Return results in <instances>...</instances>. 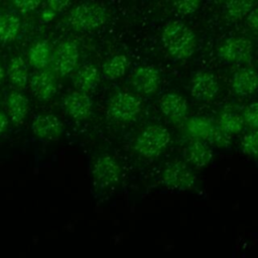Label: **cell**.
Wrapping results in <instances>:
<instances>
[{
    "instance_id": "cell-1",
    "label": "cell",
    "mask_w": 258,
    "mask_h": 258,
    "mask_svg": "<svg viewBox=\"0 0 258 258\" xmlns=\"http://www.w3.org/2000/svg\"><path fill=\"white\" fill-rule=\"evenodd\" d=\"M162 43L167 52L176 59L189 57L196 49V36L181 21L168 22L162 31Z\"/></svg>"
},
{
    "instance_id": "cell-2",
    "label": "cell",
    "mask_w": 258,
    "mask_h": 258,
    "mask_svg": "<svg viewBox=\"0 0 258 258\" xmlns=\"http://www.w3.org/2000/svg\"><path fill=\"white\" fill-rule=\"evenodd\" d=\"M106 7L97 2H85L76 6L69 15L68 21L78 30H93L107 21Z\"/></svg>"
},
{
    "instance_id": "cell-3",
    "label": "cell",
    "mask_w": 258,
    "mask_h": 258,
    "mask_svg": "<svg viewBox=\"0 0 258 258\" xmlns=\"http://www.w3.org/2000/svg\"><path fill=\"white\" fill-rule=\"evenodd\" d=\"M170 134L161 125H150L145 127L135 141L136 151L147 158L158 156L168 145Z\"/></svg>"
},
{
    "instance_id": "cell-4",
    "label": "cell",
    "mask_w": 258,
    "mask_h": 258,
    "mask_svg": "<svg viewBox=\"0 0 258 258\" xmlns=\"http://www.w3.org/2000/svg\"><path fill=\"white\" fill-rule=\"evenodd\" d=\"M142 103L138 97L128 92L115 94L108 103L109 115L118 121L134 120L141 112Z\"/></svg>"
},
{
    "instance_id": "cell-5",
    "label": "cell",
    "mask_w": 258,
    "mask_h": 258,
    "mask_svg": "<svg viewBox=\"0 0 258 258\" xmlns=\"http://www.w3.org/2000/svg\"><path fill=\"white\" fill-rule=\"evenodd\" d=\"M253 44L244 36H234L225 40L219 47V55L228 62H246L252 57Z\"/></svg>"
},
{
    "instance_id": "cell-6",
    "label": "cell",
    "mask_w": 258,
    "mask_h": 258,
    "mask_svg": "<svg viewBox=\"0 0 258 258\" xmlns=\"http://www.w3.org/2000/svg\"><path fill=\"white\" fill-rule=\"evenodd\" d=\"M162 182L169 188L186 190L196 184V176L192 171L181 162L169 163L162 171Z\"/></svg>"
},
{
    "instance_id": "cell-7",
    "label": "cell",
    "mask_w": 258,
    "mask_h": 258,
    "mask_svg": "<svg viewBox=\"0 0 258 258\" xmlns=\"http://www.w3.org/2000/svg\"><path fill=\"white\" fill-rule=\"evenodd\" d=\"M93 177L101 187H107L119 181L121 168L115 158L108 154L99 156L93 165Z\"/></svg>"
},
{
    "instance_id": "cell-8",
    "label": "cell",
    "mask_w": 258,
    "mask_h": 258,
    "mask_svg": "<svg viewBox=\"0 0 258 258\" xmlns=\"http://www.w3.org/2000/svg\"><path fill=\"white\" fill-rule=\"evenodd\" d=\"M219 92V84L212 73L206 71L197 72L190 81L191 96L199 101H210Z\"/></svg>"
},
{
    "instance_id": "cell-9",
    "label": "cell",
    "mask_w": 258,
    "mask_h": 258,
    "mask_svg": "<svg viewBox=\"0 0 258 258\" xmlns=\"http://www.w3.org/2000/svg\"><path fill=\"white\" fill-rule=\"evenodd\" d=\"M79 48L73 40L60 42L54 53V69L60 76L72 73L79 61Z\"/></svg>"
},
{
    "instance_id": "cell-10",
    "label": "cell",
    "mask_w": 258,
    "mask_h": 258,
    "mask_svg": "<svg viewBox=\"0 0 258 258\" xmlns=\"http://www.w3.org/2000/svg\"><path fill=\"white\" fill-rule=\"evenodd\" d=\"M160 77L156 69L150 66H142L135 70L131 77V84L141 94H152L159 87Z\"/></svg>"
},
{
    "instance_id": "cell-11",
    "label": "cell",
    "mask_w": 258,
    "mask_h": 258,
    "mask_svg": "<svg viewBox=\"0 0 258 258\" xmlns=\"http://www.w3.org/2000/svg\"><path fill=\"white\" fill-rule=\"evenodd\" d=\"M33 134L45 140H55L57 139L62 131L63 125L61 121L52 114H44L37 116L32 122Z\"/></svg>"
},
{
    "instance_id": "cell-12",
    "label": "cell",
    "mask_w": 258,
    "mask_h": 258,
    "mask_svg": "<svg viewBox=\"0 0 258 258\" xmlns=\"http://www.w3.org/2000/svg\"><path fill=\"white\" fill-rule=\"evenodd\" d=\"M92 101L89 96L81 91L69 94L63 100V108L68 115L75 120L87 119L92 113Z\"/></svg>"
},
{
    "instance_id": "cell-13",
    "label": "cell",
    "mask_w": 258,
    "mask_h": 258,
    "mask_svg": "<svg viewBox=\"0 0 258 258\" xmlns=\"http://www.w3.org/2000/svg\"><path fill=\"white\" fill-rule=\"evenodd\" d=\"M159 107L165 117L175 122L182 120L188 111L186 100L176 93L164 94L159 100Z\"/></svg>"
},
{
    "instance_id": "cell-14",
    "label": "cell",
    "mask_w": 258,
    "mask_h": 258,
    "mask_svg": "<svg viewBox=\"0 0 258 258\" xmlns=\"http://www.w3.org/2000/svg\"><path fill=\"white\" fill-rule=\"evenodd\" d=\"M232 89L242 97L252 95L258 89V73L251 68L238 70L232 80Z\"/></svg>"
},
{
    "instance_id": "cell-15",
    "label": "cell",
    "mask_w": 258,
    "mask_h": 258,
    "mask_svg": "<svg viewBox=\"0 0 258 258\" xmlns=\"http://www.w3.org/2000/svg\"><path fill=\"white\" fill-rule=\"evenodd\" d=\"M30 89L39 100L46 101L56 92V83L54 78L47 72H38L34 74L29 82Z\"/></svg>"
},
{
    "instance_id": "cell-16",
    "label": "cell",
    "mask_w": 258,
    "mask_h": 258,
    "mask_svg": "<svg viewBox=\"0 0 258 258\" xmlns=\"http://www.w3.org/2000/svg\"><path fill=\"white\" fill-rule=\"evenodd\" d=\"M28 101L18 91H11L7 97V112L14 124H21L28 113Z\"/></svg>"
},
{
    "instance_id": "cell-17",
    "label": "cell",
    "mask_w": 258,
    "mask_h": 258,
    "mask_svg": "<svg viewBox=\"0 0 258 258\" xmlns=\"http://www.w3.org/2000/svg\"><path fill=\"white\" fill-rule=\"evenodd\" d=\"M213 157L212 150L208 145L199 140H194L184 151V158L194 166L201 168L207 166Z\"/></svg>"
},
{
    "instance_id": "cell-18",
    "label": "cell",
    "mask_w": 258,
    "mask_h": 258,
    "mask_svg": "<svg viewBox=\"0 0 258 258\" xmlns=\"http://www.w3.org/2000/svg\"><path fill=\"white\" fill-rule=\"evenodd\" d=\"M213 126L214 125L209 119L205 117L195 116L189 118L185 122L184 131L186 135L195 140H209Z\"/></svg>"
},
{
    "instance_id": "cell-19",
    "label": "cell",
    "mask_w": 258,
    "mask_h": 258,
    "mask_svg": "<svg viewBox=\"0 0 258 258\" xmlns=\"http://www.w3.org/2000/svg\"><path fill=\"white\" fill-rule=\"evenodd\" d=\"M28 60L29 63L37 70L46 68L52 60L49 44L44 40L35 42L28 51Z\"/></svg>"
},
{
    "instance_id": "cell-20",
    "label": "cell",
    "mask_w": 258,
    "mask_h": 258,
    "mask_svg": "<svg viewBox=\"0 0 258 258\" xmlns=\"http://www.w3.org/2000/svg\"><path fill=\"white\" fill-rule=\"evenodd\" d=\"M74 83L81 92L91 91L99 83V71L93 64H86L77 72Z\"/></svg>"
},
{
    "instance_id": "cell-21",
    "label": "cell",
    "mask_w": 258,
    "mask_h": 258,
    "mask_svg": "<svg viewBox=\"0 0 258 258\" xmlns=\"http://www.w3.org/2000/svg\"><path fill=\"white\" fill-rule=\"evenodd\" d=\"M8 77L10 82L17 88L22 89L28 82V71L24 59L21 56H14L8 64Z\"/></svg>"
},
{
    "instance_id": "cell-22",
    "label": "cell",
    "mask_w": 258,
    "mask_h": 258,
    "mask_svg": "<svg viewBox=\"0 0 258 258\" xmlns=\"http://www.w3.org/2000/svg\"><path fill=\"white\" fill-rule=\"evenodd\" d=\"M20 25V19L15 14H0V41L9 42L14 40L19 33Z\"/></svg>"
},
{
    "instance_id": "cell-23",
    "label": "cell",
    "mask_w": 258,
    "mask_h": 258,
    "mask_svg": "<svg viewBox=\"0 0 258 258\" xmlns=\"http://www.w3.org/2000/svg\"><path fill=\"white\" fill-rule=\"evenodd\" d=\"M128 58L124 54H117L109 58L103 66V74L106 78L114 80L124 75L128 68Z\"/></svg>"
},
{
    "instance_id": "cell-24",
    "label": "cell",
    "mask_w": 258,
    "mask_h": 258,
    "mask_svg": "<svg viewBox=\"0 0 258 258\" xmlns=\"http://www.w3.org/2000/svg\"><path fill=\"white\" fill-rule=\"evenodd\" d=\"M218 125L228 134H238L244 126L243 117L233 112H223L219 116Z\"/></svg>"
},
{
    "instance_id": "cell-25",
    "label": "cell",
    "mask_w": 258,
    "mask_h": 258,
    "mask_svg": "<svg viewBox=\"0 0 258 258\" xmlns=\"http://www.w3.org/2000/svg\"><path fill=\"white\" fill-rule=\"evenodd\" d=\"M254 2L252 1H229L225 3V12L232 20H239L252 11Z\"/></svg>"
},
{
    "instance_id": "cell-26",
    "label": "cell",
    "mask_w": 258,
    "mask_h": 258,
    "mask_svg": "<svg viewBox=\"0 0 258 258\" xmlns=\"http://www.w3.org/2000/svg\"><path fill=\"white\" fill-rule=\"evenodd\" d=\"M241 147L243 151L254 157H258V130H253L242 138Z\"/></svg>"
},
{
    "instance_id": "cell-27",
    "label": "cell",
    "mask_w": 258,
    "mask_h": 258,
    "mask_svg": "<svg viewBox=\"0 0 258 258\" xmlns=\"http://www.w3.org/2000/svg\"><path fill=\"white\" fill-rule=\"evenodd\" d=\"M209 140H211L216 146L225 148L231 143V135L226 133L219 125H214Z\"/></svg>"
},
{
    "instance_id": "cell-28",
    "label": "cell",
    "mask_w": 258,
    "mask_h": 258,
    "mask_svg": "<svg viewBox=\"0 0 258 258\" xmlns=\"http://www.w3.org/2000/svg\"><path fill=\"white\" fill-rule=\"evenodd\" d=\"M244 123L258 130V102L250 104L243 113Z\"/></svg>"
},
{
    "instance_id": "cell-29",
    "label": "cell",
    "mask_w": 258,
    "mask_h": 258,
    "mask_svg": "<svg viewBox=\"0 0 258 258\" xmlns=\"http://www.w3.org/2000/svg\"><path fill=\"white\" fill-rule=\"evenodd\" d=\"M200 5H201V2L198 0H184V1L174 2L175 10L182 15H187L195 12Z\"/></svg>"
},
{
    "instance_id": "cell-30",
    "label": "cell",
    "mask_w": 258,
    "mask_h": 258,
    "mask_svg": "<svg viewBox=\"0 0 258 258\" xmlns=\"http://www.w3.org/2000/svg\"><path fill=\"white\" fill-rule=\"evenodd\" d=\"M20 11L22 12H26V11H30L35 9L40 2L39 1H15L13 3Z\"/></svg>"
},
{
    "instance_id": "cell-31",
    "label": "cell",
    "mask_w": 258,
    "mask_h": 258,
    "mask_svg": "<svg viewBox=\"0 0 258 258\" xmlns=\"http://www.w3.org/2000/svg\"><path fill=\"white\" fill-rule=\"evenodd\" d=\"M247 22L251 28L258 31V7L252 9V11L249 13L247 16Z\"/></svg>"
},
{
    "instance_id": "cell-32",
    "label": "cell",
    "mask_w": 258,
    "mask_h": 258,
    "mask_svg": "<svg viewBox=\"0 0 258 258\" xmlns=\"http://www.w3.org/2000/svg\"><path fill=\"white\" fill-rule=\"evenodd\" d=\"M45 5H46V8H49L52 11L57 12V11H61L67 6H69L70 2L69 1H49V2H46Z\"/></svg>"
},
{
    "instance_id": "cell-33",
    "label": "cell",
    "mask_w": 258,
    "mask_h": 258,
    "mask_svg": "<svg viewBox=\"0 0 258 258\" xmlns=\"http://www.w3.org/2000/svg\"><path fill=\"white\" fill-rule=\"evenodd\" d=\"M54 15H55V12L52 11L51 9H49V8H45V9H43L42 12H41V18H42L44 21H46V22H47V21H50L51 19H53Z\"/></svg>"
},
{
    "instance_id": "cell-34",
    "label": "cell",
    "mask_w": 258,
    "mask_h": 258,
    "mask_svg": "<svg viewBox=\"0 0 258 258\" xmlns=\"http://www.w3.org/2000/svg\"><path fill=\"white\" fill-rule=\"evenodd\" d=\"M8 125V120L7 117L5 116V114L0 110V134H2Z\"/></svg>"
},
{
    "instance_id": "cell-35",
    "label": "cell",
    "mask_w": 258,
    "mask_h": 258,
    "mask_svg": "<svg viewBox=\"0 0 258 258\" xmlns=\"http://www.w3.org/2000/svg\"><path fill=\"white\" fill-rule=\"evenodd\" d=\"M3 76H4V71H3V68L0 66V82H1V80L3 78Z\"/></svg>"
}]
</instances>
